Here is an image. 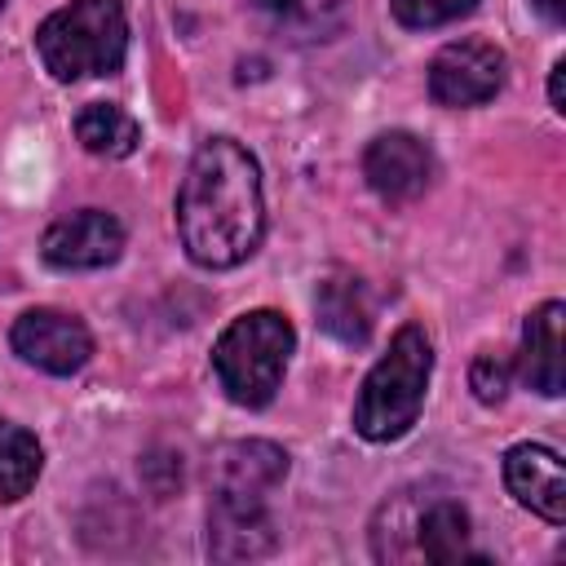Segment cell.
I'll use <instances>...</instances> for the list:
<instances>
[{
  "mask_svg": "<svg viewBox=\"0 0 566 566\" xmlns=\"http://www.w3.org/2000/svg\"><path fill=\"white\" fill-rule=\"evenodd\" d=\"M9 345L22 363L49 371V376H71L93 358V336L80 318L62 310H27L18 314Z\"/></svg>",
  "mask_w": 566,
  "mask_h": 566,
  "instance_id": "obj_6",
  "label": "cell"
},
{
  "mask_svg": "<svg viewBox=\"0 0 566 566\" xmlns=\"http://www.w3.org/2000/svg\"><path fill=\"white\" fill-rule=\"evenodd\" d=\"M420 553L438 566L447 562H460L469 557V513L455 504V500H433L424 513H420Z\"/></svg>",
  "mask_w": 566,
  "mask_h": 566,
  "instance_id": "obj_15",
  "label": "cell"
},
{
  "mask_svg": "<svg viewBox=\"0 0 566 566\" xmlns=\"http://www.w3.org/2000/svg\"><path fill=\"white\" fill-rule=\"evenodd\" d=\"M287 478V451L265 442V438H248V442H230L217 464H212V500L217 504H243V509H265L270 491Z\"/></svg>",
  "mask_w": 566,
  "mask_h": 566,
  "instance_id": "obj_7",
  "label": "cell"
},
{
  "mask_svg": "<svg viewBox=\"0 0 566 566\" xmlns=\"http://www.w3.org/2000/svg\"><path fill=\"white\" fill-rule=\"evenodd\" d=\"M531 4H535L553 27H562V22H566V0H531Z\"/></svg>",
  "mask_w": 566,
  "mask_h": 566,
  "instance_id": "obj_21",
  "label": "cell"
},
{
  "mask_svg": "<svg viewBox=\"0 0 566 566\" xmlns=\"http://www.w3.org/2000/svg\"><path fill=\"white\" fill-rule=\"evenodd\" d=\"M177 234L195 265L230 270L248 261L265 234L261 168L234 137H208L177 190Z\"/></svg>",
  "mask_w": 566,
  "mask_h": 566,
  "instance_id": "obj_1",
  "label": "cell"
},
{
  "mask_svg": "<svg viewBox=\"0 0 566 566\" xmlns=\"http://www.w3.org/2000/svg\"><path fill=\"white\" fill-rule=\"evenodd\" d=\"M279 535L265 509H243V504H217L208 513V553L217 562H252L274 553Z\"/></svg>",
  "mask_w": 566,
  "mask_h": 566,
  "instance_id": "obj_12",
  "label": "cell"
},
{
  "mask_svg": "<svg viewBox=\"0 0 566 566\" xmlns=\"http://www.w3.org/2000/svg\"><path fill=\"white\" fill-rule=\"evenodd\" d=\"M429 371H433V345L424 336L420 323H402L389 340V349L380 354V363L367 371L358 402H354V429L367 442H394L402 438L424 402L429 389Z\"/></svg>",
  "mask_w": 566,
  "mask_h": 566,
  "instance_id": "obj_2",
  "label": "cell"
},
{
  "mask_svg": "<svg viewBox=\"0 0 566 566\" xmlns=\"http://www.w3.org/2000/svg\"><path fill=\"white\" fill-rule=\"evenodd\" d=\"M44 71L62 84L88 75H115L128 53V18L119 0H71L53 9L35 31Z\"/></svg>",
  "mask_w": 566,
  "mask_h": 566,
  "instance_id": "obj_3",
  "label": "cell"
},
{
  "mask_svg": "<svg viewBox=\"0 0 566 566\" xmlns=\"http://www.w3.org/2000/svg\"><path fill=\"white\" fill-rule=\"evenodd\" d=\"M504 53L491 40H455L429 62V93L438 106H482L504 84Z\"/></svg>",
  "mask_w": 566,
  "mask_h": 566,
  "instance_id": "obj_5",
  "label": "cell"
},
{
  "mask_svg": "<svg viewBox=\"0 0 566 566\" xmlns=\"http://www.w3.org/2000/svg\"><path fill=\"white\" fill-rule=\"evenodd\" d=\"M0 9H4V0H0Z\"/></svg>",
  "mask_w": 566,
  "mask_h": 566,
  "instance_id": "obj_22",
  "label": "cell"
},
{
  "mask_svg": "<svg viewBox=\"0 0 566 566\" xmlns=\"http://www.w3.org/2000/svg\"><path fill=\"white\" fill-rule=\"evenodd\" d=\"M44 469V451L31 429L0 420V500H22Z\"/></svg>",
  "mask_w": 566,
  "mask_h": 566,
  "instance_id": "obj_16",
  "label": "cell"
},
{
  "mask_svg": "<svg viewBox=\"0 0 566 566\" xmlns=\"http://www.w3.org/2000/svg\"><path fill=\"white\" fill-rule=\"evenodd\" d=\"M469 385H473L478 402H504V394H509V363L500 354H478L473 371H469Z\"/></svg>",
  "mask_w": 566,
  "mask_h": 566,
  "instance_id": "obj_19",
  "label": "cell"
},
{
  "mask_svg": "<svg viewBox=\"0 0 566 566\" xmlns=\"http://www.w3.org/2000/svg\"><path fill=\"white\" fill-rule=\"evenodd\" d=\"M75 137L88 155H106V159H128L142 142V128L137 119L115 106V102H88L80 115H75Z\"/></svg>",
  "mask_w": 566,
  "mask_h": 566,
  "instance_id": "obj_14",
  "label": "cell"
},
{
  "mask_svg": "<svg viewBox=\"0 0 566 566\" xmlns=\"http://www.w3.org/2000/svg\"><path fill=\"white\" fill-rule=\"evenodd\" d=\"M296 332L279 310H248L239 314L212 345V371L230 402L265 407L287 371Z\"/></svg>",
  "mask_w": 566,
  "mask_h": 566,
  "instance_id": "obj_4",
  "label": "cell"
},
{
  "mask_svg": "<svg viewBox=\"0 0 566 566\" xmlns=\"http://www.w3.org/2000/svg\"><path fill=\"white\" fill-rule=\"evenodd\" d=\"M261 13H270L274 22L301 31V35H314V31H327L336 18H340V4L345 0H252Z\"/></svg>",
  "mask_w": 566,
  "mask_h": 566,
  "instance_id": "obj_17",
  "label": "cell"
},
{
  "mask_svg": "<svg viewBox=\"0 0 566 566\" xmlns=\"http://www.w3.org/2000/svg\"><path fill=\"white\" fill-rule=\"evenodd\" d=\"M562 327H566V305L562 301H544L539 310H531L526 327H522V358L517 371L522 380L544 394L557 398L566 389V371H562Z\"/></svg>",
  "mask_w": 566,
  "mask_h": 566,
  "instance_id": "obj_11",
  "label": "cell"
},
{
  "mask_svg": "<svg viewBox=\"0 0 566 566\" xmlns=\"http://www.w3.org/2000/svg\"><path fill=\"white\" fill-rule=\"evenodd\" d=\"M504 486L535 517H544L553 526L566 522V473H562V455L553 447H539V442L509 447L504 451Z\"/></svg>",
  "mask_w": 566,
  "mask_h": 566,
  "instance_id": "obj_10",
  "label": "cell"
},
{
  "mask_svg": "<svg viewBox=\"0 0 566 566\" xmlns=\"http://www.w3.org/2000/svg\"><path fill=\"white\" fill-rule=\"evenodd\" d=\"M363 177L385 203H411L433 181V150L402 128L380 133L363 155Z\"/></svg>",
  "mask_w": 566,
  "mask_h": 566,
  "instance_id": "obj_9",
  "label": "cell"
},
{
  "mask_svg": "<svg viewBox=\"0 0 566 566\" xmlns=\"http://www.w3.org/2000/svg\"><path fill=\"white\" fill-rule=\"evenodd\" d=\"M314 310H318V323L327 336H336L340 345H367L371 336V301H367V287L363 279L336 270L318 283L314 292Z\"/></svg>",
  "mask_w": 566,
  "mask_h": 566,
  "instance_id": "obj_13",
  "label": "cell"
},
{
  "mask_svg": "<svg viewBox=\"0 0 566 566\" xmlns=\"http://www.w3.org/2000/svg\"><path fill=\"white\" fill-rule=\"evenodd\" d=\"M119 252H124V226L102 208L71 212L53 221L40 239V256L57 270H102L119 261Z\"/></svg>",
  "mask_w": 566,
  "mask_h": 566,
  "instance_id": "obj_8",
  "label": "cell"
},
{
  "mask_svg": "<svg viewBox=\"0 0 566 566\" xmlns=\"http://www.w3.org/2000/svg\"><path fill=\"white\" fill-rule=\"evenodd\" d=\"M394 18L411 31H429V27H447L455 18H469L478 9V0H389Z\"/></svg>",
  "mask_w": 566,
  "mask_h": 566,
  "instance_id": "obj_18",
  "label": "cell"
},
{
  "mask_svg": "<svg viewBox=\"0 0 566 566\" xmlns=\"http://www.w3.org/2000/svg\"><path fill=\"white\" fill-rule=\"evenodd\" d=\"M548 102L557 115H566V57L553 62V75H548Z\"/></svg>",
  "mask_w": 566,
  "mask_h": 566,
  "instance_id": "obj_20",
  "label": "cell"
}]
</instances>
